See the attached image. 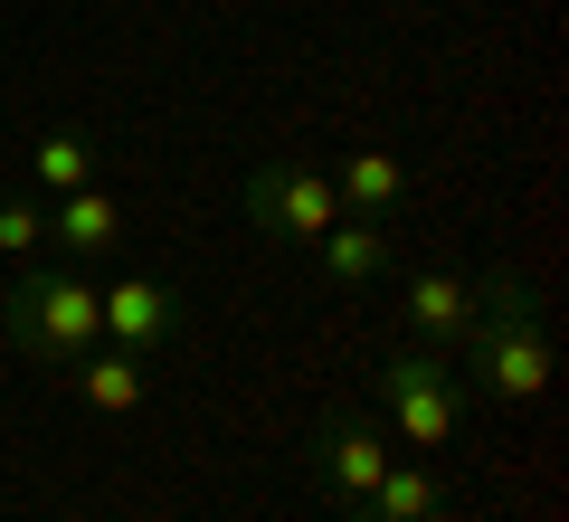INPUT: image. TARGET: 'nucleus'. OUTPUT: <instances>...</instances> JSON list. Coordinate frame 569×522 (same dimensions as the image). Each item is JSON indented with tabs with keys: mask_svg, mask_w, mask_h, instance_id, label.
Masks as SVG:
<instances>
[{
	"mask_svg": "<svg viewBox=\"0 0 569 522\" xmlns=\"http://www.w3.org/2000/svg\"><path fill=\"white\" fill-rule=\"evenodd\" d=\"M48 247H58V257H114L123 247V190L86 181V190H67V200H48Z\"/></svg>",
	"mask_w": 569,
	"mask_h": 522,
	"instance_id": "6e6552de",
	"label": "nucleus"
},
{
	"mask_svg": "<svg viewBox=\"0 0 569 522\" xmlns=\"http://www.w3.org/2000/svg\"><path fill=\"white\" fill-rule=\"evenodd\" d=\"M332 200H342L351 219H399L408 209V161L389 152V142H361V152L332 171Z\"/></svg>",
	"mask_w": 569,
	"mask_h": 522,
	"instance_id": "9b49d317",
	"label": "nucleus"
},
{
	"mask_svg": "<svg viewBox=\"0 0 569 522\" xmlns=\"http://www.w3.org/2000/svg\"><path fill=\"white\" fill-rule=\"evenodd\" d=\"M466 371L456 381L466 390H485V400H503V408H531L550 390V314H541V295H531L512 266H493V276H475V323H466Z\"/></svg>",
	"mask_w": 569,
	"mask_h": 522,
	"instance_id": "f257e3e1",
	"label": "nucleus"
},
{
	"mask_svg": "<svg viewBox=\"0 0 569 522\" xmlns=\"http://www.w3.org/2000/svg\"><path fill=\"white\" fill-rule=\"evenodd\" d=\"M332 219H342L332 171H305V161H257V171H247V228H257L266 247L313 257V238H323Z\"/></svg>",
	"mask_w": 569,
	"mask_h": 522,
	"instance_id": "20e7f679",
	"label": "nucleus"
},
{
	"mask_svg": "<svg viewBox=\"0 0 569 522\" xmlns=\"http://www.w3.org/2000/svg\"><path fill=\"white\" fill-rule=\"evenodd\" d=\"M342 522H380V513H370V503H351V513H342Z\"/></svg>",
	"mask_w": 569,
	"mask_h": 522,
	"instance_id": "2eb2a0df",
	"label": "nucleus"
},
{
	"mask_svg": "<svg viewBox=\"0 0 569 522\" xmlns=\"http://www.w3.org/2000/svg\"><path fill=\"white\" fill-rule=\"evenodd\" d=\"M389 456H399V446H389L370 418H323L313 427V475H323L342 503H370V484L389 475Z\"/></svg>",
	"mask_w": 569,
	"mask_h": 522,
	"instance_id": "423d86ee",
	"label": "nucleus"
},
{
	"mask_svg": "<svg viewBox=\"0 0 569 522\" xmlns=\"http://www.w3.org/2000/svg\"><path fill=\"white\" fill-rule=\"evenodd\" d=\"M313 276H323L332 295L380 285V276H389V228H380V219H332L323 238H313Z\"/></svg>",
	"mask_w": 569,
	"mask_h": 522,
	"instance_id": "9d476101",
	"label": "nucleus"
},
{
	"mask_svg": "<svg viewBox=\"0 0 569 522\" xmlns=\"http://www.w3.org/2000/svg\"><path fill=\"white\" fill-rule=\"evenodd\" d=\"M370 513H380V522H456V494H447V475H437V465L389 456V475L370 484Z\"/></svg>",
	"mask_w": 569,
	"mask_h": 522,
	"instance_id": "f8f14e48",
	"label": "nucleus"
},
{
	"mask_svg": "<svg viewBox=\"0 0 569 522\" xmlns=\"http://www.w3.org/2000/svg\"><path fill=\"white\" fill-rule=\"evenodd\" d=\"M0 342L39 371H67L77 352H96L104 323H96V276H77V257H48V266H20L0 285Z\"/></svg>",
	"mask_w": 569,
	"mask_h": 522,
	"instance_id": "f03ea898",
	"label": "nucleus"
},
{
	"mask_svg": "<svg viewBox=\"0 0 569 522\" xmlns=\"http://www.w3.org/2000/svg\"><path fill=\"white\" fill-rule=\"evenodd\" d=\"M48 247V200L29 190V200H0V257H39Z\"/></svg>",
	"mask_w": 569,
	"mask_h": 522,
	"instance_id": "4468645a",
	"label": "nucleus"
},
{
	"mask_svg": "<svg viewBox=\"0 0 569 522\" xmlns=\"http://www.w3.org/2000/svg\"><path fill=\"white\" fill-rule=\"evenodd\" d=\"M370 400H380V418L399 427L408 456H437V446L466 427V400H475V390L447 371V352H418V342H408V352H389V362L370 371Z\"/></svg>",
	"mask_w": 569,
	"mask_h": 522,
	"instance_id": "7ed1b4c3",
	"label": "nucleus"
},
{
	"mask_svg": "<svg viewBox=\"0 0 569 522\" xmlns=\"http://www.w3.org/2000/svg\"><path fill=\"white\" fill-rule=\"evenodd\" d=\"M96 323H104V342H123V352L152 362V352H171L190 333V304L162 276H114V285H96Z\"/></svg>",
	"mask_w": 569,
	"mask_h": 522,
	"instance_id": "39448f33",
	"label": "nucleus"
},
{
	"mask_svg": "<svg viewBox=\"0 0 569 522\" xmlns=\"http://www.w3.org/2000/svg\"><path fill=\"white\" fill-rule=\"evenodd\" d=\"M96 181V142L77 134V124H48L39 142H29V190L39 200H67V190H86Z\"/></svg>",
	"mask_w": 569,
	"mask_h": 522,
	"instance_id": "ddd939ff",
	"label": "nucleus"
},
{
	"mask_svg": "<svg viewBox=\"0 0 569 522\" xmlns=\"http://www.w3.org/2000/svg\"><path fill=\"white\" fill-rule=\"evenodd\" d=\"M67 381H77V400L96 408V418H133V408L152 400V362H142V352H123V342L77 352V362H67Z\"/></svg>",
	"mask_w": 569,
	"mask_h": 522,
	"instance_id": "1a4fd4ad",
	"label": "nucleus"
},
{
	"mask_svg": "<svg viewBox=\"0 0 569 522\" xmlns=\"http://www.w3.org/2000/svg\"><path fill=\"white\" fill-rule=\"evenodd\" d=\"M399 323H408L418 352H456L466 323H475V276H447V266L408 276V285H399Z\"/></svg>",
	"mask_w": 569,
	"mask_h": 522,
	"instance_id": "0eeeda50",
	"label": "nucleus"
}]
</instances>
